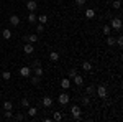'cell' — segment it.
I'll return each instance as SVG.
<instances>
[{"label":"cell","instance_id":"20","mask_svg":"<svg viewBox=\"0 0 123 122\" xmlns=\"http://www.w3.org/2000/svg\"><path fill=\"white\" fill-rule=\"evenodd\" d=\"M28 41H30V43H36V41H38V35H36V33L28 35Z\"/></svg>","mask_w":123,"mask_h":122},{"label":"cell","instance_id":"27","mask_svg":"<svg viewBox=\"0 0 123 122\" xmlns=\"http://www.w3.org/2000/svg\"><path fill=\"white\" fill-rule=\"evenodd\" d=\"M2 78H3L5 81H8L10 78H12V73H10V71H3V73H2Z\"/></svg>","mask_w":123,"mask_h":122},{"label":"cell","instance_id":"28","mask_svg":"<svg viewBox=\"0 0 123 122\" xmlns=\"http://www.w3.org/2000/svg\"><path fill=\"white\" fill-rule=\"evenodd\" d=\"M112 5H113V8H115V10H120V7H122V2H120V0H115Z\"/></svg>","mask_w":123,"mask_h":122},{"label":"cell","instance_id":"38","mask_svg":"<svg viewBox=\"0 0 123 122\" xmlns=\"http://www.w3.org/2000/svg\"><path fill=\"white\" fill-rule=\"evenodd\" d=\"M0 2H2V0H0Z\"/></svg>","mask_w":123,"mask_h":122},{"label":"cell","instance_id":"37","mask_svg":"<svg viewBox=\"0 0 123 122\" xmlns=\"http://www.w3.org/2000/svg\"><path fill=\"white\" fill-rule=\"evenodd\" d=\"M0 36H2V35H0Z\"/></svg>","mask_w":123,"mask_h":122},{"label":"cell","instance_id":"12","mask_svg":"<svg viewBox=\"0 0 123 122\" xmlns=\"http://www.w3.org/2000/svg\"><path fill=\"white\" fill-rule=\"evenodd\" d=\"M26 20H28V23H36V22H38V17L35 15V12H30Z\"/></svg>","mask_w":123,"mask_h":122},{"label":"cell","instance_id":"16","mask_svg":"<svg viewBox=\"0 0 123 122\" xmlns=\"http://www.w3.org/2000/svg\"><path fill=\"white\" fill-rule=\"evenodd\" d=\"M38 114V107H28V117H35Z\"/></svg>","mask_w":123,"mask_h":122},{"label":"cell","instance_id":"9","mask_svg":"<svg viewBox=\"0 0 123 122\" xmlns=\"http://www.w3.org/2000/svg\"><path fill=\"white\" fill-rule=\"evenodd\" d=\"M53 102H54L53 97H49V96H44V97H43V106H44V107H51Z\"/></svg>","mask_w":123,"mask_h":122},{"label":"cell","instance_id":"21","mask_svg":"<svg viewBox=\"0 0 123 122\" xmlns=\"http://www.w3.org/2000/svg\"><path fill=\"white\" fill-rule=\"evenodd\" d=\"M102 33H104L105 36H108V35L112 33V28H110V25H105L104 28H102Z\"/></svg>","mask_w":123,"mask_h":122},{"label":"cell","instance_id":"31","mask_svg":"<svg viewBox=\"0 0 123 122\" xmlns=\"http://www.w3.org/2000/svg\"><path fill=\"white\" fill-rule=\"evenodd\" d=\"M13 119H15V121H25V114H17V115H15V117H13Z\"/></svg>","mask_w":123,"mask_h":122},{"label":"cell","instance_id":"25","mask_svg":"<svg viewBox=\"0 0 123 122\" xmlns=\"http://www.w3.org/2000/svg\"><path fill=\"white\" fill-rule=\"evenodd\" d=\"M38 22H39V23H43V25H46V23H48V17H46V15H39Z\"/></svg>","mask_w":123,"mask_h":122},{"label":"cell","instance_id":"11","mask_svg":"<svg viewBox=\"0 0 123 122\" xmlns=\"http://www.w3.org/2000/svg\"><path fill=\"white\" fill-rule=\"evenodd\" d=\"M72 79H74V84H76V86H82V84H84V78H82V76L76 74Z\"/></svg>","mask_w":123,"mask_h":122},{"label":"cell","instance_id":"24","mask_svg":"<svg viewBox=\"0 0 123 122\" xmlns=\"http://www.w3.org/2000/svg\"><path fill=\"white\" fill-rule=\"evenodd\" d=\"M107 45H108V46H115V45H117V43H115V38L108 35V36H107Z\"/></svg>","mask_w":123,"mask_h":122},{"label":"cell","instance_id":"30","mask_svg":"<svg viewBox=\"0 0 123 122\" xmlns=\"http://www.w3.org/2000/svg\"><path fill=\"white\" fill-rule=\"evenodd\" d=\"M44 31V25L43 23H38V27H36V33H43Z\"/></svg>","mask_w":123,"mask_h":122},{"label":"cell","instance_id":"13","mask_svg":"<svg viewBox=\"0 0 123 122\" xmlns=\"http://www.w3.org/2000/svg\"><path fill=\"white\" fill-rule=\"evenodd\" d=\"M0 35H2V38H5V40H10V38H12V31H10L8 28H5V30L0 31Z\"/></svg>","mask_w":123,"mask_h":122},{"label":"cell","instance_id":"29","mask_svg":"<svg viewBox=\"0 0 123 122\" xmlns=\"http://www.w3.org/2000/svg\"><path fill=\"white\" fill-rule=\"evenodd\" d=\"M21 107H30V101L26 99V97L21 99Z\"/></svg>","mask_w":123,"mask_h":122},{"label":"cell","instance_id":"26","mask_svg":"<svg viewBox=\"0 0 123 122\" xmlns=\"http://www.w3.org/2000/svg\"><path fill=\"white\" fill-rule=\"evenodd\" d=\"M76 74H77V69H76V68H72V69H69V74H67V78H69V79H72Z\"/></svg>","mask_w":123,"mask_h":122},{"label":"cell","instance_id":"17","mask_svg":"<svg viewBox=\"0 0 123 122\" xmlns=\"http://www.w3.org/2000/svg\"><path fill=\"white\" fill-rule=\"evenodd\" d=\"M59 53H57V51H51V53H49V59H51V61H57V59H59Z\"/></svg>","mask_w":123,"mask_h":122},{"label":"cell","instance_id":"15","mask_svg":"<svg viewBox=\"0 0 123 122\" xmlns=\"http://www.w3.org/2000/svg\"><path fill=\"white\" fill-rule=\"evenodd\" d=\"M82 69L84 71H92V63L90 61H84L82 63Z\"/></svg>","mask_w":123,"mask_h":122},{"label":"cell","instance_id":"1","mask_svg":"<svg viewBox=\"0 0 123 122\" xmlns=\"http://www.w3.org/2000/svg\"><path fill=\"white\" fill-rule=\"evenodd\" d=\"M71 115H72L74 121H80V119H82V117H80V115H82V109H80L79 106H72V107H71Z\"/></svg>","mask_w":123,"mask_h":122},{"label":"cell","instance_id":"4","mask_svg":"<svg viewBox=\"0 0 123 122\" xmlns=\"http://www.w3.org/2000/svg\"><path fill=\"white\" fill-rule=\"evenodd\" d=\"M23 51H25L26 55H31V53L35 51V43H30V41H26V45H23Z\"/></svg>","mask_w":123,"mask_h":122},{"label":"cell","instance_id":"35","mask_svg":"<svg viewBox=\"0 0 123 122\" xmlns=\"http://www.w3.org/2000/svg\"><path fill=\"white\" fill-rule=\"evenodd\" d=\"M74 2H76L77 7H82V5H85V2H87V0H74Z\"/></svg>","mask_w":123,"mask_h":122},{"label":"cell","instance_id":"18","mask_svg":"<svg viewBox=\"0 0 123 122\" xmlns=\"http://www.w3.org/2000/svg\"><path fill=\"white\" fill-rule=\"evenodd\" d=\"M39 83H41V76H33L31 78V84H35V86H39Z\"/></svg>","mask_w":123,"mask_h":122},{"label":"cell","instance_id":"6","mask_svg":"<svg viewBox=\"0 0 123 122\" xmlns=\"http://www.w3.org/2000/svg\"><path fill=\"white\" fill-rule=\"evenodd\" d=\"M8 22H10L12 27H18V25H20V17H18V15H10Z\"/></svg>","mask_w":123,"mask_h":122},{"label":"cell","instance_id":"10","mask_svg":"<svg viewBox=\"0 0 123 122\" xmlns=\"http://www.w3.org/2000/svg\"><path fill=\"white\" fill-rule=\"evenodd\" d=\"M61 87H62V89H69V87H71V79H69V78L61 79Z\"/></svg>","mask_w":123,"mask_h":122},{"label":"cell","instance_id":"7","mask_svg":"<svg viewBox=\"0 0 123 122\" xmlns=\"http://www.w3.org/2000/svg\"><path fill=\"white\" fill-rule=\"evenodd\" d=\"M97 94H98V97L105 99V97H107V87H105L104 84H100L98 87H97Z\"/></svg>","mask_w":123,"mask_h":122},{"label":"cell","instance_id":"22","mask_svg":"<svg viewBox=\"0 0 123 122\" xmlns=\"http://www.w3.org/2000/svg\"><path fill=\"white\" fill-rule=\"evenodd\" d=\"M33 69H35V74H36V76H43V73H44V71H43V68H41V65L35 66Z\"/></svg>","mask_w":123,"mask_h":122},{"label":"cell","instance_id":"32","mask_svg":"<svg viewBox=\"0 0 123 122\" xmlns=\"http://www.w3.org/2000/svg\"><path fill=\"white\" fill-rule=\"evenodd\" d=\"M95 93V87L94 86H87V96H90V94Z\"/></svg>","mask_w":123,"mask_h":122},{"label":"cell","instance_id":"8","mask_svg":"<svg viewBox=\"0 0 123 122\" xmlns=\"http://www.w3.org/2000/svg\"><path fill=\"white\" fill-rule=\"evenodd\" d=\"M26 8H28V12H35V10L38 8V3L35 0H28L26 2Z\"/></svg>","mask_w":123,"mask_h":122},{"label":"cell","instance_id":"23","mask_svg":"<svg viewBox=\"0 0 123 122\" xmlns=\"http://www.w3.org/2000/svg\"><path fill=\"white\" fill-rule=\"evenodd\" d=\"M53 119H54V121H62V112H61V111H54Z\"/></svg>","mask_w":123,"mask_h":122},{"label":"cell","instance_id":"5","mask_svg":"<svg viewBox=\"0 0 123 122\" xmlns=\"http://www.w3.org/2000/svg\"><path fill=\"white\" fill-rule=\"evenodd\" d=\"M30 74H31V68H28V66H21L20 68V76L21 78H28Z\"/></svg>","mask_w":123,"mask_h":122},{"label":"cell","instance_id":"34","mask_svg":"<svg viewBox=\"0 0 123 122\" xmlns=\"http://www.w3.org/2000/svg\"><path fill=\"white\" fill-rule=\"evenodd\" d=\"M3 117H5V119H12V117H13V115H12V111H5V112H3Z\"/></svg>","mask_w":123,"mask_h":122},{"label":"cell","instance_id":"3","mask_svg":"<svg viewBox=\"0 0 123 122\" xmlns=\"http://www.w3.org/2000/svg\"><path fill=\"white\" fill-rule=\"evenodd\" d=\"M69 101H71V97H69V94H67V93H61V94H59V97H57V102L61 104V106H66Z\"/></svg>","mask_w":123,"mask_h":122},{"label":"cell","instance_id":"2","mask_svg":"<svg viewBox=\"0 0 123 122\" xmlns=\"http://www.w3.org/2000/svg\"><path fill=\"white\" fill-rule=\"evenodd\" d=\"M122 27H123V23L118 17H115V18L110 20V28L112 30H117V31H118V30H122Z\"/></svg>","mask_w":123,"mask_h":122},{"label":"cell","instance_id":"36","mask_svg":"<svg viewBox=\"0 0 123 122\" xmlns=\"http://www.w3.org/2000/svg\"><path fill=\"white\" fill-rule=\"evenodd\" d=\"M115 43H117L118 46H122V45H123V38H122V36H118L117 40H115Z\"/></svg>","mask_w":123,"mask_h":122},{"label":"cell","instance_id":"19","mask_svg":"<svg viewBox=\"0 0 123 122\" xmlns=\"http://www.w3.org/2000/svg\"><path fill=\"white\" fill-rule=\"evenodd\" d=\"M3 111H13V104L10 101H5L3 102Z\"/></svg>","mask_w":123,"mask_h":122},{"label":"cell","instance_id":"33","mask_svg":"<svg viewBox=\"0 0 123 122\" xmlns=\"http://www.w3.org/2000/svg\"><path fill=\"white\" fill-rule=\"evenodd\" d=\"M82 104H84V106H87V104H90V97H89L87 94H85V97L82 99Z\"/></svg>","mask_w":123,"mask_h":122},{"label":"cell","instance_id":"14","mask_svg":"<svg viewBox=\"0 0 123 122\" xmlns=\"http://www.w3.org/2000/svg\"><path fill=\"white\" fill-rule=\"evenodd\" d=\"M94 17H95V10H92V8L85 10V18H87V20H92Z\"/></svg>","mask_w":123,"mask_h":122}]
</instances>
